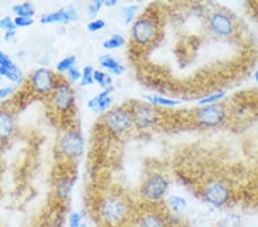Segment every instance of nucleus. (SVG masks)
Returning a JSON list of instances; mask_svg holds the SVG:
<instances>
[{"mask_svg": "<svg viewBox=\"0 0 258 227\" xmlns=\"http://www.w3.org/2000/svg\"><path fill=\"white\" fill-rule=\"evenodd\" d=\"M127 202L118 194H109L102 197L99 203L100 219L108 227H118L128 218Z\"/></svg>", "mask_w": 258, "mask_h": 227, "instance_id": "1", "label": "nucleus"}, {"mask_svg": "<svg viewBox=\"0 0 258 227\" xmlns=\"http://www.w3.org/2000/svg\"><path fill=\"white\" fill-rule=\"evenodd\" d=\"M49 102L55 113L66 115L72 111L75 106V91L67 80H57L55 86L49 94Z\"/></svg>", "mask_w": 258, "mask_h": 227, "instance_id": "2", "label": "nucleus"}, {"mask_svg": "<svg viewBox=\"0 0 258 227\" xmlns=\"http://www.w3.org/2000/svg\"><path fill=\"white\" fill-rule=\"evenodd\" d=\"M159 27L151 16L141 15L131 27V40L137 46H148L156 39Z\"/></svg>", "mask_w": 258, "mask_h": 227, "instance_id": "3", "label": "nucleus"}, {"mask_svg": "<svg viewBox=\"0 0 258 227\" xmlns=\"http://www.w3.org/2000/svg\"><path fill=\"white\" fill-rule=\"evenodd\" d=\"M103 125L114 134H123L133 125L131 111L124 107H116L103 115Z\"/></svg>", "mask_w": 258, "mask_h": 227, "instance_id": "4", "label": "nucleus"}, {"mask_svg": "<svg viewBox=\"0 0 258 227\" xmlns=\"http://www.w3.org/2000/svg\"><path fill=\"white\" fill-rule=\"evenodd\" d=\"M59 78L48 68H38L29 78V86L32 93L39 97L48 98Z\"/></svg>", "mask_w": 258, "mask_h": 227, "instance_id": "5", "label": "nucleus"}, {"mask_svg": "<svg viewBox=\"0 0 258 227\" xmlns=\"http://www.w3.org/2000/svg\"><path fill=\"white\" fill-rule=\"evenodd\" d=\"M59 149L70 161L81 159L84 153V139L81 132L75 129L66 130L59 140Z\"/></svg>", "mask_w": 258, "mask_h": 227, "instance_id": "6", "label": "nucleus"}, {"mask_svg": "<svg viewBox=\"0 0 258 227\" xmlns=\"http://www.w3.org/2000/svg\"><path fill=\"white\" fill-rule=\"evenodd\" d=\"M169 189V180L161 173H151L141 186V195L148 202H159Z\"/></svg>", "mask_w": 258, "mask_h": 227, "instance_id": "7", "label": "nucleus"}, {"mask_svg": "<svg viewBox=\"0 0 258 227\" xmlns=\"http://www.w3.org/2000/svg\"><path fill=\"white\" fill-rule=\"evenodd\" d=\"M208 28L219 38H227L234 35L235 23L230 15L223 11H216L208 16Z\"/></svg>", "mask_w": 258, "mask_h": 227, "instance_id": "8", "label": "nucleus"}, {"mask_svg": "<svg viewBox=\"0 0 258 227\" xmlns=\"http://www.w3.org/2000/svg\"><path fill=\"white\" fill-rule=\"evenodd\" d=\"M226 113L224 106L220 103L202 106L195 110V119L200 125L205 127H215L222 124L225 119Z\"/></svg>", "mask_w": 258, "mask_h": 227, "instance_id": "9", "label": "nucleus"}, {"mask_svg": "<svg viewBox=\"0 0 258 227\" xmlns=\"http://www.w3.org/2000/svg\"><path fill=\"white\" fill-rule=\"evenodd\" d=\"M203 197L215 208H222L231 199V191L227 187V185L220 181L214 180L206 185L203 189Z\"/></svg>", "mask_w": 258, "mask_h": 227, "instance_id": "10", "label": "nucleus"}, {"mask_svg": "<svg viewBox=\"0 0 258 227\" xmlns=\"http://www.w3.org/2000/svg\"><path fill=\"white\" fill-rule=\"evenodd\" d=\"M130 111L133 125L139 130L149 129L157 122L156 110L149 103H138Z\"/></svg>", "mask_w": 258, "mask_h": 227, "instance_id": "11", "label": "nucleus"}, {"mask_svg": "<svg viewBox=\"0 0 258 227\" xmlns=\"http://www.w3.org/2000/svg\"><path fill=\"white\" fill-rule=\"evenodd\" d=\"M80 19L78 12L74 7H63L40 16L39 22L41 24H68L76 22Z\"/></svg>", "mask_w": 258, "mask_h": 227, "instance_id": "12", "label": "nucleus"}, {"mask_svg": "<svg viewBox=\"0 0 258 227\" xmlns=\"http://www.w3.org/2000/svg\"><path fill=\"white\" fill-rule=\"evenodd\" d=\"M0 77L5 78L13 84L23 82V72L15 62L5 52L0 51Z\"/></svg>", "mask_w": 258, "mask_h": 227, "instance_id": "13", "label": "nucleus"}, {"mask_svg": "<svg viewBox=\"0 0 258 227\" xmlns=\"http://www.w3.org/2000/svg\"><path fill=\"white\" fill-rule=\"evenodd\" d=\"M15 132V118L12 111L0 107V140L2 141H7L8 139L13 137Z\"/></svg>", "mask_w": 258, "mask_h": 227, "instance_id": "14", "label": "nucleus"}, {"mask_svg": "<svg viewBox=\"0 0 258 227\" xmlns=\"http://www.w3.org/2000/svg\"><path fill=\"white\" fill-rule=\"evenodd\" d=\"M111 92H113L111 88L102 90L101 92L98 93L97 96L87 102V107L94 113H103V111L108 110L114 101L113 97H111Z\"/></svg>", "mask_w": 258, "mask_h": 227, "instance_id": "15", "label": "nucleus"}, {"mask_svg": "<svg viewBox=\"0 0 258 227\" xmlns=\"http://www.w3.org/2000/svg\"><path fill=\"white\" fill-rule=\"evenodd\" d=\"M75 184V178L69 176H62L61 178L55 181L54 192H55L56 199L61 202H66L69 199L70 194L73 192Z\"/></svg>", "mask_w": 258, "mask_h": 227, "instance_id": "16", "label": "nucleus"}, {"mask_svg": "<svg viewBox=\"0 0 258 227\" xmlns=\"http://www.w3.org/2000/svg\"><path fill=\"white\" fill-rule=\"evenodd\" d=\"M99 64L106 72L114 76H120L124 71H125V68H124V65L120 63V62H118L115 57L108 54L100 57Z\"/></svg>", "mask_w": 258, "mask_h": 227, "instance_id": "17", "label": "nucleus"}, {"mask_svg": "<svg viewBox=\"0 0 258 227\" xmlns=\"http://www.w3.org/2000/svg\"><path fill=\"white\" fill-rule=\"evenodd\" d=\"M136 227H166V222L159 213L144 212L137 219Z\"/></svg>", "mask_w": 258, "mask_h": 227, "instance_id": "18", "label": "nucleus"}, {"mask_svg": "<svg viewBox=\"0 0 258 227\" xmlns=\"http://www.w3.org/2000/svg\"><path fill=\"white\" fill-rule=\"evenodd\" d=\"M146 100L148 101L149 105L152 106H161V107H176L181 103L180 100L171 98H165L162 96H156V94H151L146 97Z\"/></svg>", "mask_w": 258, "mask_h": 227, "instance_id": "19", "label": "nucleus"}, {"mask_svg": "<svg viewBox=\"0 0 258 227\" xmlns=\"http://www.w3.org/2000/svg\"><path fill=\"white\" fill-rule=\"evenodd\" d=\"M169 209L174 213H182L188 206V202L182 196L179 195H172L170 196L168 201H166Z\"/></svg>", "mask_w": 258, "mask_h": 227, "instance_id": "20", "label": "nucleus"}, {"mask_svg": "<svg viewBox=\"0 0 258 227\" xmlns=\"http://www.w3.org/2000/svg\"><path fill=\"white\" fill-rule=\"evenodd\" d=\"M13 13L15 16H24V18H33L36 14L35 7L31 3H20V4H15L12 8Z\"/></svg>", "mask_w": 258, "mask_h": 227, "instance_id": "21", "label": "nucleus"}, {"mask_svg": "<svg viewBox=\"0 0 258 227\" xmlns=\"http://www.w3.org/2000/svg\"><path fill=\"white\" fill-rule=\"evenodd\" d=\"M125 44H126V39L124 38V36L119 34H114L111 35L109 38H107L105 41H103L102 47L107 49V51H114V49L123 47Z\"/></svg>", "mask_w": 258, "mask_h": 227, "instance_id": "22", "label": "nucleus"}, {"mask_svg": "<svg viewBox=\"0 0 258 227\" xmlns=\"http://www.w3.org/2000/svg\"><path fill=\"white\" fill-rule=\"evenodd\" d=\"M94 83H97L102 90L110 89L111 84H113V77H111L110 73L106 72L105 70H95Z\"/></svg>", "mask_w": 258, "mask_h": 227, "instance_id": "23", "label": "nucleus"}, {"mask_svg": "<svg viewBox=\"0 0 258 227\" xmlns=\"http://www.w3.org/2000/svg\"><path fill=\"white\" fill-rule=\"evenodd\" d=\"M75 65H77V57L75 55H68L57 62L55 65V71L57 73H67Z\"/></svg>", "mask_w": 258, "mask_h": 227, "instance_id": "24", "label": "nucleus"}, {"mask_svg": "<svg viewBox=\"0 0 258 227\" xmlns=\"http://www.w3.org/2000/svg\"><path fill=\"white\" fill-rule=\"evenodd\" d=\"M139 10H140L139 5H128L123 8L122 12H120V14H122V18L125 26H128V24L135 22L137 19V15L139 13Z\"/></svg>", "mask_w": 258, "mask_h": 227, "instance_id": "25", "label": "nucleus"}, {"mask_svg": "<svg viewBox=\"0 0 258 227\" xmlns=\"http://www.w3.org/2000/svg\"><path fill=\"white\" fill-rule=\"evenodd\" d=\"M225 97H226L225 91H218V92L211 93V94H209V96L200 99L198 103L200 107L215 105V103H218L219 101H222Z\"/></svg>", "mask_w": 258, "mask_h": 227, "instance_id": "26", "label": "nucleus"}, {"mask_svg": "<svg viewBox=\"0 0 258 227\" xmlns=\"http://www.w3.org/2000/svg\"><path fill=\"white\" fill-rule=\"evenodd\" d=\"M240 226H241L240 214L235 212H231L226 214V216L218 222L216 227H240Z\"/></svg>", "mask_w": 258, "mask_h": 227, "instance_id": "27", "label": "nucleus"}, {"mask_svg": "<svg viewBox=\"0 0 258 227\" xmlns=\"http://www.w3.org/2000/svg\"><path fill=\"white\" fill-rule=\"evenodd\" d=\"M94 71L95 69L92 65H85L82 70V77H81V86L86 88V86H91L94 84Z\"/></svg>", "mask_w": 258, "mask_h": 227, "instance_id": "28", "label": "nucleus"}, {"mask_svg": "<svg viewBox=\"0 0 258 227\" xmlns=\"http://www.w3.org/2000/svg\"><path fill=\"white\" fill-rule=\"evenodd\" d=\"M106 26H107V23L103 19H94V20L90 21V22L87 23L86 28L90 32L94 34V32H99V31L103 30V29L106 28Z\"/></svg>", "mask_w": 258, "mask_h": 227, "instance_id": "29", "label": "nucleus"}, {"mask_svg": "<svg viewBox=\"0 0 258 227\" xmlns=\"http://www.w3.org/2000/svg\"><path fill=\"white\" fill-rule=\"evenodd\" d=\"M0 29H2V30H4L5 32L16 30V27L14 24V20L12 19L10 15L4 16V18L0 19Z\"/></svg>", "mask_w": 258, "mask_h": 227, "instance_id": "30", "label": "nucleus"}, {"mask_svg": "<svg viewBox=\"0 0 258 227\" xmlns=\"http://www.w3.org/2000/svg\"><path fill=\"white\" fill-rule=\"evenodd\" d=\"M14 24L16 29L19 28H29L35 23V19L33 18H24V16H15L13 19Z\"/></svg>", "mask_w": 258, "mask_h": 227, "instance_id": "31", "label": "nucleus"}, {"mask_svg": "<svg viewBox=\"0 0 258 227\" xmlns=\"http://www.w3.org/2000/svg\"><path fill=\"white\" fill-rule=\"evenodd\" d=\"M102 7H103L102 0H94V2L90 3V5L87 6V14L94 18V16H97L99 14V12L101 11Z\"/></svg>", "mask_w": 258, "mask_h": 227, "instance_id": "32", "label": "nucleus"}, {"mask_svg": "<svg viewBox=\"0 0 258 227\" xmlns=\"http://www.w3.org/2000/svg\"><path fill=\"white\" fill-rule=\"evenodd\" d=\"M81 77H82V71L80 70V68L77 67V65H75L74 68H72L68 72H67V78H68L67 81H68L70 84H74V83L80 82Z\"/></svg>", "mask_w": 258, "mask_h": 227, "instance_id": "33", "label": "nucleus"}, {"mask_svg": "<svg viewBox=\"0 0 258 227\" xmlns=\"http://www.w3.org/2000/svg\"><path fill=\"white\" fill-rule=\"evenodd\" d=\"M83 214L80 211H73L68 217V225L69 227H77L82 224Z\"/></svg>", "mask_w": 258, "mask_h": 227, "instance_id": "34", "label": "nucleus"}, {"mask_svg": "<svg viewBox=\"0 0 258 227\" xmlns=\"http://www.w3.org/2000/svg\"><path fill=\"white\" fill-rule=\"evenodd\" d=\"M16 88L14 85H7L0 88V100H4V99H7L13 96L15 93Z\"/></svg>", "mask_w": 258, "mask_h": 227, "instance_id": "35", "label": "nucleus"}, {"mask_svg": "<svg viewBox=\"0 0 258 227\" xmlns=\"http://www.w3.org/2000/svg\"><path fill=\"white\" fill-rule=\"evenodd\" d=\"M16 37V30L14 31H7L5 32V35H4V39L6 41H13Z\"/></svg>", "mask_w": 258, "mask_h": 227, "instance_id": "36", "label": "nucleus"}, {"mask_svg": "<svg viewBox=\"0 0 258 227\" xmlns=\"http://www.w3.org/2000/svg\"><path fill=\"white\" fill-rule=\"evenodd\" d=\"M117 4H118L117 0H103V7H107V8L115 7Z\"/></svg>", "mask_w": 258, "mask_h": 227, "instance_id": "37", "label": "nucleus"}, {"mask_svg": "<svg viewBox=\"0 0 258 227\" xmlns=\"http://www.w3.org/2000/svg\"><path fill=\"white\" fill-rule=\"evenodd\" d=\"M253 78H255V82L257 83V85H258V69L256 70L255 73H253Z\"/></svg>", "mask_w": 258, "mask_h": 227, "instance_id": "38", "label": "nucleus"}, {"mask_svg": "<svg viewBox=\"0 0 258 227\" xmlns=\"http://www.w3.org/2000/svg\"><path fill=\"white\" fill-rule=\"evenodd\" d=\"M77 227H87V225L85 224V222H82V224L80 226H77Z\"/></svg>", "mask_w": 258, "mask_h": 227, "instance_id": "39", "label": "nucleus"}, {"mask_svg": "<svg viewBox=\"0 0 258 227\" xmlns=\"http://www.w3.org/2000/svg\"><path fill=\"white\" fill-rule=\"evenodd\" d=\"M2 148H3V141L0 140V153H2Z\"/></svg>", "mask_w": 258, "mask_h": 227, "instance_id": "40", "label": "nucleus"}]
</instances>
